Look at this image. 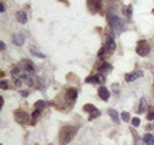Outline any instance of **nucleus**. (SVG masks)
Wrapping results in <instances>:
<instances>
[{
    "instance_id": "1",
    "label": "nucleus",
    "mask_w": 154,
    "mask_h": 145,
    "mask_svg": "<svg viewBox=\"0 0 154 145\" xmlns=\"http://www.w3.org/2000/svg\"><path fill=\"white\" fill-rule=\"evenodd\" d=\"M107 21H109V24H110V27L113 29V32L118 35V34H121V32H124L125 30V26H124V21L121 18H119L115 12L113 11H109L107 12Z\"/></svg>"
},
{
    "instance_id": "2",
    "label": "nucleus",
    "mask_w": 154,
    "mask_h": 145,
    "mask_svg": "<svg viewBox=\"0 0 154 145\" xmlns=\"http://www.w3.org/2000/svg\"><path fill=\"white\" fill-rule=\"evenodd\" d=\"M76 131L77 127H73V126H64L61 129V133H59V142L61 145H66L73 141V137L76 136Z\"/></svg>"
},
{
    "instance_id": "3",
    "label": "nucleus",
    "mask_w": 154,
    "mask_h": 145,
    "mask_svg": "<svg viewBox=\"0 0 154 145\" xmlns=\"http://www.w3.org/2000/svg\"><path fill=\"white\" fill-rule=\"evenodd\" d=\"M65 98H66V106H73L77 100V89L76 88H66L65 89Z\"/></svg>"
},
{
    "instance_id": "4",
    "label": "nucleus",
    "mask_w": 154,
    "mask_h": 145,
    "mask_svg": "<svg viewBox=\"0 0 154 145\" xmlns=\"http://www.w3.org/2000/svg\"><path fill=\"white\" fill-rule=\"evenodd\" d=\"M150 50H151L150 44L146 42V41H144V39H142V41H139L138 45H136V53H138L139 56H144V57H145L146 55L150 53Z\"/></svg>"
},
{
    "instance_id": "5",
    "label": "nucleus",
    "mask_w": 154,
    "mask_h": 145,
    "mask_svg": "<svg viewBox=\"0 0 154 145\" xmlns=\"http://www.w3.org/2000/svg\"><path fill=\"white\" fill-rule=\"evenodd\" d=\"M14 118H15V121L18 122V124H27L30 120H29V115L26 114L24 110H21V109H18V110H15V114H14Z\"/></svg>"
},
{
    "instance_id": "6",
    "label": "nucleus",
    "mask_w": 154,
    "mask_h": 145,
    "mask_svg": "<svg viewBox=\"0 0 154 145\" xmlns=\"http://www.w3.org/2000/svg\"><path fill=\"white\" fill-rule=\"evenodd\" d=\"M86 5H88V9L92 12V14H95L101 9L103 6V0H86Z\"/></svg>"
},
{
    "instance_id": "7",
    "label": "nucleus",
    "mask_w": 154,
    "mask_h": 145,
    "mask_svg": "<svg viewBox=\"0 0 154 145\" xmlns=\"http://www.w3.org/2000/svg\"><path fill=\"white\" fill-rule=\"evenodd\" d=\"M21 68L26 74H35V65H33L32 61H29V59H24L21 62Z\"/></svg>"
},
{
    "instance_id": "8",
    "label": "nucleus",
    "mask_w": 154,
    "mask_h": 145,
    "mask_svg": "<svg viewBox=\"0 0 154 145\" xmlns=\"http://www.w3.org/2000/svg\"><path fill=\"white\" fill-rule=\"evenodd\" d=\"M97 70L98 72H103V74H107V72L112 70V65L109 62H104V61H100L97 65Z\"/></svg>"
},
{
    "instance_id": "9",
    "label": "nucleus",
    "mask_w": 154,
    "mask_h": 145,
    "mask_svg": "<svg viewBox=\"0 0 154 145\" xmlns=\"http://www.w3.org/2000/svg\"><path fill=\"white\" fill-rule=\"evenodd\" d=\"M98 95H100V98H101L103 101H107L109 100V95H110V92H109V89L104 86V85H101V86L98 88Z\"/></svg>"
},
{
    "instance_id": "10",
    "label": "nucleus",
    "mask_w": 154,
    "mask_h": 145,
    "mask_svg": "<svg viewBox=\"0 0 154 145\" xmlns=\"http://www.w3.org/2000/svg\"><path fill=\"white\" fill-rule=\"evenodd\" d=\"M103 82H104V77L100 74H94L86 79V83H103Z\"/></svg>"
},
{
    "instance_id": "11",
    "label": "nucleus",
    "mask_w": 154,
    "mask_h": 145,
    "mask_svg": "<svg viewBox=\"0 0 154 145\" xmlns=\"http://www.w3.org/2000/svg\"><path fill=\"white\" fill-rule=\"evenodd\" d=\"M142 76H144V72L140 71V70H138V71H135V72H130V74H127V76H125V80H127V82H133V80H136V79L142 77Z\"/></svg>"
},
{
    "instance_id": "12",
    "label": "nucleus",
    "mask_w": 154,
    "mask_h": 145,
    "mask_svg": "<svg viewBox=\"0 0 154 145\" xmlns=\"http://www.w3.org/2000/svg\"><path fill=\"white\" fill-rule=\"evenodd\" d=\"M115 41H113V38L112 36H109L107 38V42H106V50H107V53H113L115 51Z\"/></svg>"
},
{
    "instance_id": "13",
    "label": "nucleus",
    "mask_w": 154,
    "mask_h": 145,
    "mask_svg": "<svg viewBox=\"0 0 154 145\" xmlns=\"http://www.w3.org/2000/svg\"><path fill=\"white\" fill-rule=\"evenodd\" d=\"M12 42H14L15 45H23L24 44V36L21 34H15L14 36H12Z\"/></svg>"
},
{
    "instance_id": "14",
    "label": "nucleus",
    "mask_w": 154,
    "mask_h": 145,
    "mask_svg": "<svg viewBox=\"0 0 154 145\" xmlns=\"http://www.w3.org/2000/svg\"><path fill=\"white\" fill-rule=\"evenodd\" d=\"M107 114H109V116L112 118L113 122H119V120H121V116L118 115V112H116L115 109H107Z\"/></svg>"
},
{
    "instance_id": "15",
    "label": "nucleus",
    "mask_w": 154,
    "mask_h": 145,
    "mask_svg": "<svg viewBox=\"0 0 154 145\" xmlns=\"http://www.w3.org/2000/svg\"><path fill=\"white\" fill-rule=\"evenodd\" d=\"M17 21L21 23V24H24L26 21H27V14H26L24 11H18V12H17Z\"/></svg>"
},
{
    "instance_id": "16",
    "label": "nucleus",
    "mask_w": 154,
    "mask_h": 145,
    "mask_svg": "<svg viewBox=\"0 0 154 145\" xmlns=\"http://www.w3.org/2000/svg\"><path fill=\"white\" fill-rule=\"evenodd\" d=\"M45 106H47V103H45L44 100H38V101L35 103V110H39V112H41V110H44Z\"/></svg>"
},
{
    "instance_id": "17",
    "label": "nucleus",
    "mask_w": 154,
    "mask_h": 145,
    "mask_svg": "<svg viewBox=\"0 0 154 145\" xmlns=\"http://www.w3.org/2000/svg\"><path fill=\"white\" fill-rule=\"evenodd\" d=\"M30 53H32L33 56H36V57H41V59H44V57H45V55H44V53H41L39 50H36L35 47H30Z\"/></svg>"
},
{
    "instance_id": "18",
    "label": "nucleus",
    "mask_w": 154,
    "mask_h": 145,
    "mask_svg": "<svg viewBox=\"0 0 154 145\" xmlns=\"http://www.w3.org/2000/svg\"><path fill=\"white\" fill-rule=\"evenodd\" d=\"M153 141H154L153 135H150V133H145V136H144V142H145L146 145H153Z\"/></svg>"
},
{
    "instance_id": "19",
    "label": "nucleus",
    "mask_w": 154,
    "mask_h": 145,
    "mask_svg": "<svg viewBox=\"0 0 154 145\" xmlns=\"http://www.w3.org/2000/svg\"><path fill=\"white\" fill-rule=\"evenodd\" d=\"M145 106H146V101H145V98H142L139 107H138V114H144V112H145Z\"/></svg>"
},
{
    "instance_id": "20",
    "label": "nucleus",
    "mask_w": 154,
    "mask_h": 145,
    "mask_svg": "<svg viewBox=\"0 0 154 145\" xmlns=\"http://www.w3.org/2000/svg\"><path fill=\"white\" fill-rule=\"evenodd\" d=\"M131 9H133V6H131V5H129V6H127V8L124 9V14H125V17L129 18V20L131 18Z\"/></svg>"
},
{
    "instance_id": "21",
    "label": "nucleus",
    "mask_w": 154,
    "mask_h": 145,
    "mask_svg": "<svg viewBox=\"0 0 154 145\" xmlns=\"http://www.w3.org/2000/svg\"><path fill=\"white\" fill-rule=\"evenodd\" d=\"M95 109H97V107H95V106H92V104H85V106H83V110H85V112H88V114L94 112Z\"/></svg>"
},
{
    "instance_id": "22",
    "label": "nucleus",
    "mask_w": 154,
    "mask_h": 145,
    "mask_svg": "<svg viewBox=\"0 0 154 145\" xmlns=\"http://www.w3.org/2000/svg\"><path fill=\"white\" fill-rule=\"evenodd\" d=\"M98 116H100V110H98V109H95L94 112H91V115H89V121L95 120V118H98Z\"/></svg>"
},
{
    "instance_id": "23",
    "label": "nucleus",
    "mask_w": 154,
    "mask_h": 145,
    "mask_svg": "<svg viewBox=\"0 0 154 145\" xmlns=\"http://www.w3.org/2000/svg\"><path fill=\"white\" fill-rule=\"evenodd\" d=\"M38 116H39V110H35V112H33V115H32V121H30V124H36Z\"/></svg>"
},
{
    "instance_id": "24",
    "label": "nucleus",
    "mask_w": 154,
    "mask_h": 145,
    "mask_svg": "<svg viewBox=\"0 0 154 145\" xmlns=\"http://www.w3.org/2000/svg\"><path fill=\"white\" fill-rule=\"evenodd\" d=\"M121 120L123 121H130V114H129V112H123V114H121Z\"/></svg>"
},
{
    "instance_id": "25",
    "label": "nucleus",
    "mask_w": 154,
    "mask_h": 145,
    "mask_svg": "<svg viewBox=\"0 0 154 145\" xmlns=\"http://www.w3.org/2000/svg\"><path fill=\"white\" fill-rule=\"evenodd\" d=\"M0 88H2V89H8V88H9L8 82H6V80H2V82H0Z\"/></svg>"
},
{
    "instance_id": "26",
    "label": "nucleus",
    "mask_w": 154,
    "mask_h": 145,
    "mask_svg": "<svg viewBox=\"0 0 154 145\" xmlns=\"http://www.w3.org/2000/svg\"><path fill=\"white\" fill-rule=\"evenodd\" d=\"M131 122H133V126H135V127H138L139 124H140V120H139V118H133Z\"/></svg>"
},
{
    "instance_id": "27",
    "label": "nucleus",
    "mask_w": 154,
    "mask_h": 145,
    "mask_svg": "<svg viewBox=\"0 0 154 145\" xmlns=\"http://www.w3.org/2000/svg\"><path fill=\"white\" fill-rule=\"evenodd\" d=\"M112 91L115 92V94H118V92H119V86H118L116 83H115V85H113V86H112Z\"/></svg>"
},
{
    "instance_id": "28",
    "label": "nucleus",
    "mask_w": 154,
    "mask_h": 145,
    "mask_svg": "<svg viewBox=\"0 0 154 145\" xmlns=\"http://www.w3.org/2000/svg\"><path fill=\"white\" fill-rule=\"evenodd\" d=\"M20 94H21V97H27L29 95V91H21Z\"/></svg>"
},
{
    "instance_id": "29",
    "label": "nucleus",
    "mask_w": 154,
    "mask_h": 145,
    "mask_svg": "<svg viewBox=\"0 0 154 145\" xmlns=\"http://www.w3.org/2000/svg\"><path fill=\"white\" fill-rule=\"evenodd\" d=\"M148 120H154V112H150L148 114Z\"/></svg>"
},
{
    "instance_id": "30",
    "label": "nucleus",
    "mask_w": 154,
    "mask_h": 145,
    "mask_svg": "<svg viewBox=\"0 0 154 145\" xmlns=\"http://www.w3.org/2000/svg\"><path fill=\"white\" fill-rule=\"evenodd\" d=\"M5 47H6L5 42H0V50H5Z\"/></svg>"
},
{
    "instance_id": "31",
    "label": "nucleus",
    "mask_w": 154,
    "mask_h": 145,
    "mask_svg": "<svg viewBox=\"0 0 154 145\" xmlns=\"http://www.w3.org/2000/svg\"><path fill=\"white\" fill-rule=\"evenodd\" d=\"M0 12H5V5H3V3L0 5Z\"/></svg>"
},
{
    "instance_id": "32",
    "label": "nucleus",
    "mask_w": 154,
    "mask_h": 145,
    "mask_svg": "<svg viewBox=\"0 0 154 145\" xmlns=\"http://www.w3.org/2000/svg\"><path fill=\"white\" fill-rule=\"evenodd\" d=\"M153 145H154V141H153Z\"/></svg>"
},
{
    "instance_id": "33",
    "label": "nucleus",
    "mask_w": 154,
    "mask_h": 145,
    "mask_svg": "<svg viewBox=\"0 0 154 145\" xmlns=\"http://www.w3.org/2000/svg\"><path fill=\"white\" fill-rule=\"evenodd\" d=\"M153 12H154V9H153Z\"/></svg>"
}]
</instances>
